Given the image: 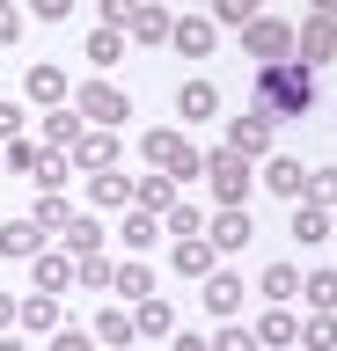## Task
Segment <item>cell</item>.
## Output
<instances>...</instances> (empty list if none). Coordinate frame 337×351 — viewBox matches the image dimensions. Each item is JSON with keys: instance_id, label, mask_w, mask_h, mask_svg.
<instances>
[{"instance_id": "4dcf8cb0", "label": "cell", "mask_w": 337, "mask_h": 351, "mask_svg": "<svg viewBox=\"0 0 337 351\" xmlns=\"http://www.w3.org/2000/svg\"><path fill=\"white\" fill-rule=\"evenodd\" d=\"M257 8H264V0H213V22H220V29H242V22H257Z\"/></svg>"}, {"instance_id": "52a82bcc", "label": "cell", "mask_w": 337, "mask_h": 351, "mask_svg": "<svg viewBox=\"0 0 337 351\" xmlns=\"http://www.w3.org/2000/svg\"><path fill=\"white\" fill-rule=\"evenodd\" d=\"M213 256H220V249H213L205 234H183V241H169V263H176L183 278H213Z\"/></svg>"}, {"instance_id": "bcb514c9", "label": "cell", "mask_w": 337, "mask_h": 351, "mask_svg": "<svg viewBox=\"0 0 337 351\" xmlns=\"http://www.w3.org/2000/svg\"><path fill=\"white\" fill-rule=\"evenodd\" d=\"M30 15H45V22H67V15H73V0H30Z\"/></svg>"}, {"instance_id": "f6af8a7d", "label": "cell", "mask_w": 337, "mask_h": 351, "mask_svg": "<svg viewBox=\"0 0 337 351\" xmlns=\"http://www.w3.org/2000/svg\"><path fill=\"white\" fill-rule=\"evenodd\" d=\"M15 132H23V103H8V95H0V139H15Z\"/></svg>"}, {"instance_id": "44dd1931", "label": "cell", "mask_w": 337, "mask_h": 351, "mask_svg": "<svg viewBox=\"0 0 337 351\" xmlns=\"http://www.w3.org/2000/svg\"><path fill=\"white\" fill-rule=\"evenodd\" d=\"M59 241H67V256H95V241H103V227H95V219H81V213H73L67 227H59Z\"/></svg>"}, {"instance_id": "5bb4252c", "label": "cell", "mask_w": 337, "mask_h": 351, "mask_svg": "<svg viewBox=\"0 0 337 351\" xmlns=\"http://www.w3.org/2000/svg\"><path fill=\"white\" fill-rule=\"evenodd\" d=\"M67 154L81 161V169H111V161H117V139H111V132H81Z\"/></svg>"}, {"instance_id": "7c38bea8", "label": "cell", "mask_w": 337, "mask_h": 351, "mask_svg": "<svg viewBox=\"0 0 337 351\" xmlns=\"http://www.w3.org/2000/svg\"><path fill=\"white\" fill-rule=\"evenodd\" d=\"M213 110H220V88L213 81H183L176 88V117L183 125H198V117H213Z\"/></svg>"}, {"instance_id": "6da1fadb", "label": "cell", "mask_w": 337, "mask_h": 351, "mask_svg": "<svg viewBox=\"0 0 337 351\" xmlns=\"http://www.w3.org/2000/svg\"><path fill=\"white\" fill-rule=\"evenodd\" d=\"M308 103H315V66H301V59L257 66V110H271V117H301Z\"/></svg>"}, {"instance_id": "7a4b0ae2", "label": "cell", "mask_w": 337, "mask_h": 351, "mask_svg": "<svg viewBox=\"0 0 337 351\" xmlns=\"http://www.w3.org/2000/svg\"><path fill=\"white\" fill-rule=\"evenodd\" d=\"M139 154H147L161 176H198V169H205V154L191 147L183 132H169V125H161V132H147V139H139Z\"/></svg>"}, {"instance_id": "7bdbcfd3", "label": "cell", "mask_w": 337, "mask_h": 351, "mask_svg": "<svg viewBox=\"0 0 337 351\" xmlns=\"http://www.w3.org/2000/svg\"><path fill=\"white\" fill-rule=\"evenodd\" d=\"M132 8H139V0H103V29H125V22H132Z\"/></svg>"}, {"instance_id": "d590c367", "label": "cell", "mask_w": 337, "mask_h": 351, "mask_svg": "<svg viewBox=\"0 0 337 351\" xmlns=\"http://www.w3.org/2000/svg\"><path fill=\"white\" fill-rule=\"evenodd\" d=\"M301 344L308 351H337V315H315V322L301 329Z\"/></svg>"}, {"instance_id": "816d5d0a", "label": "cell", "mask_w": 337, "mask_h": 351, "mask_svg": "<svg viewBox=\"0 0 337 351\" xmlns=\"http://www.w3.org/2000/svg\"><path fill=\"white\" fill-rule=\"evenodd\" d=\"M111 351H132V344H111Z\"/></svg>"}, {"instance_id": "83f0119b", "label": "cell", "mask_w": 337, "mask_h": 351, "mask_svg": "<svg viewBox=\"0 0 337 351\" xmlns=\"http://www.w3.org/2000/svg\"><path fill=\"white\" fill-rule=\"evenodd\" d=\"M95 337H103V344H132V315H125V307H103V315H95Z\"/></svg>"}, {"instance_id": "603a6c76", "label": "cell", "mask_w": 337, "mask_h": 351, "mask_svg": "<svg viewBox=\"0 0 337 351\" xmlns=\"http://www.w3.org/2000/svg\"><path fill=\"white\" fill-rule=\"evenodd\" d=\"M257 344H301V322H293L286 307H271L264 322H257Z\"/></svg>"}, {"instance_id": "ba28073f", "label": "cell", "mask_w": 337, "mask_h": 351, "mask_svg": "<svg viewBox=\"0 0 337 351\" xmlns=\"http://www.w3.org/2000/svg\"><path fill=\"white\" fill-rule=\"evenodd\" d=\"M213 37H220V22H213V15H183L176 29H169V44H176L183 59H205V51H213Z\"/></svg>"}, {"instance_id": "4316f807", "label": "cell", "mask_w": 337, "mask_h": 351, "mask_svg": "<svg viewBox=\"0 0 337 351\" xmlns=\"http://www.w3.org/2000/svg\"><path fill=\"white\" fill-rule=\"evenodd\" d=\"M301 205H323V213H330V205H337V169H308V191H301Z\"/></svg>"}, {"instance_id": "9c48e42d", "label": "cell", "mask_w": 337, "mask_h": 351, "mask_svg": "<svg viewBox=\"0 0 337 351\" xmlns=\"http://www.w3.org/2000/svg\"><path fill=\"white\" fill-rule=\"evenodd\" d=\"M205 241H213V249H242L249 241V205H220L213 227H205Z\"/></svg>"}, {"instance_id": "cb8c5ba5", "label": "cell", "mask_w": 337, "mask_h": 351, "mask_svg": "<svg viewBox=\"0 0 337 351\" xmlns=\"http://www.w3.org/2000/svg\"><path fill=\"white\" fill-rule=\"evenodd\" d=\"M73 139H81V110L59 103V110L45 117V147H73Z\"/></svg>"}, {"instance_id": "b9f144b4", "label": "cell", "mask_w": 337, "mask_h": 351, "mask_svg": "<svg viewBox=\"0 0 337 351\" xmlns=\"http://www.w3.org/2000/svg\"><path fill=\"white\" fill-rule=\"evenodd\" d=\"M37 183H45V191H59V183H67V161H59V154H45V161H37Z\"/></svg>"}, {"instance_id": "5b68a950", "label": "cell", "mask_w": 337, "mask_h": 351, "mask_svg": "<svg viewBox=\"0 0 337 351\" xmlns=\"http://www.w3.org/2000/svg\"><path fill=\"white\" fill-rule=\"evenodd\" d=\"M73 110H81V117H95V125H125V117H132V95H117L111 81H89L81 95H73Z\"/></svg>"}, {"instance_id": "d6a6232c", "label": "cell", "mask_w": 337, "mask_h": 351, "mask_svg": "<svg viewBox=\"0 0 337 351\" xmlns=\"http://www.w3.org/2000/svg\"><path fill=\"white\" fill-rule=\"evenodd\" d=\"M89 59L95 66H117V59H125V29H95V37H89Z\"/></svg>"}, {"instance_id": "f1b7e54d", "label": "cell", "mask_w": 337, "mask_h": 351, "mask_svg": "<svg viewBox=\"0 0 337 351\" xmlns=\"http://www.w3.org/2000/svg\"><path fill=\"white\" fill-rule=\"evenodd\" d=\"M117 293H125V300H147V293H154V278H147V263H117Z\"/></svg>"}, {"instance_id": "30bf717a", "label": "cell", "mask_w": 337, "mask_h": 351, "mask_svg": "<svg viewBox=\"0 0 337 351\" xmlns=\"http://www.w3.org/2000/svg\"><path fill=\"white\" fill-rule=\"evenodd\" d=\"M37 249H45V227H37V219H0V256H37Z\"/></svg>"}, {"instance_id": "8d00e7d4", "label": "cell", "mask_w": 337, "mask_h": 351, "mask_svg": "<svg viewBox=\"0 0 337 351\" xmlns=\"http://www.w3.org/2000/svg\"><path fill=\"white\" fill-rule=\"evenodd\" d=\"M30 219H37V227H45V234H59V227H67V197H37V213H30Z\"/></svg>"}, {"instance_id": "d6986e66", "label": "cell", "mask_w": 337, "mask_h": 351, "mask_svg": "<svg viewBox=\"0 0 337 351\" xmlns=\"http://www.w3.org/2000/svg\"><path fill=\"white\" fill-rule=\"evenodd\" d=\"M205 307H213V315H235V307H242V278H235V271H213V278H205Z\"/></svg>"}, {"instance_id": "3957f363", "label": "cell", "mask_w": 337, "mask_h": 351, "mask_svg": "<svg viewBox=\"0 0 337 351\" xmlns=\"http://www.w3.org/2000/svg\"><path fill=\"white\" fill-rule=\"evenodd\" d=\"M198 176H213V197H220V205H249V183H257V176H249V161H242L235 147H213Z\"/></svg>"}, {"instance_id": "d4e9b609", "label": "cell", "mask_w": 337, "mask_h": 351, "mask_svg": "<svg viewBox=\"0 0 337 351\" xmlns=\"http://www.w3.org/2000/svg\"><path fill=\"white\" fill-rule=\"evenodd\" d=\"M89 197H95V205H125V197H132V176H117V169H95Z\"/></svg>"}, {"instance_id": "ac0fdd59", "label": "cell", "mask_w": 337, "mask_h": 351, "mask_svg": "<svg viewBox=\"0 0 337 351\" xmlns=\"http://www.w3.org/2000/svg\"><path fill=\"white\" fill-rule=\"evenodd\" d=\"M30 103H51V110H59V103H67V73H59V66H30Z\"/></svg>"}, {"instance_id": "836d02e7", "label": "cell", "mask_w": 337, "mask_h": 351, "mask_svg": "<svg viewBox=\"0 0 337 351\" xmlns=\"http://www.w3.org/2000/svg\"><path fill=\"white\" fill-rule=\"evenodd\" d=\"M111 278H117L111 256H73V285H111Z\"/></svg>"}, {"instance_id": "277c9868", "label": "cell", "mask_w": 337, "mask_h": 351, "mask_svg": "<svg viewBox=\"0 0 337 351\" xmlns=\"http://www.w3.org/2000/svg\"><path fill=\"white\" fill-rule=\"evenodd\" d=\"M271 125H279V117H271V110H257V103H249L242 117H227V147L242 154V161H257V154H271Z\"/></svg>"}, {"instance_id": "ee69618b", "label": "cell", "mask_w": 337, "mask_h": 351, "mask_svg": "<svg viewBox=\"0 0 337 351\" xmlns=\"http://www.w3.org/2000/svg\"><path fill=\"white\" fill-rule=\"evenodd\" d=\"M51 351H95V337H89V329H59V337H51Z\"/></svg>"}, {"instance_id": "9a60e30c", "label": "cell", "mask_w": 337, "mask_h": 351, "mask_svg": "<svg viewBox=\"0 0 337 351\" xmlns=\"http://www.w3.org/2000/svg\"><path fill=\"white\" fill-rule=\"evenodd\" d=\"M264 183H271V191H279V197H293V205H301V191H308V169H301L293 154H279V161H271V169H264Z\"/></svg>"}, {"instance_id": "7402d4cb", "label": "cell", "mask_w": 337, "mask_h": 351, "mask_svg": "<svg viewBox=\"0 0 337 351\" xmlns=\"http://www.w3.org/2000/svg\"><path fill=\"white\" fill-rule=\"evenodd\" d=\"M132 197H139V213H169V205H176L169 176H139V183H132Z\"/></svg>"}, {"instance_id": "1f68e13d", "label": "cell", "mask_w": 337, "mask_h": 351, "mask_svg": "<svg viewBox=\"0 0 337 351\" xmlns=\"http://www.w3.org/2000/svg\"><path fill=\"white\" fill-rule=\"evenodd\" d=\"M161 234H205V213H198V205H183V197H176V205H169V227H161Z\"/></svg>"}, {"instance_id": "f35d334b", "label": "cell", "mask_w": 337, "mask_h": 351, "mask_svg": "<svg viewBox=\"0 0 337 351\" xmlns=\"http://www.w3.org/2000/svg\"><path fill=\"white\" fill-rule=\"evenodd\" d=\"M213 351H257V329H242V322H227L220 337H213Z\"/></svg>"}, {"instance_id": "c3c4849f", "label": "cell", "mask_w": 337, "mask_h": 351, "mask_svg": "<svg viewBox=\"0 0 337 351\" xmlns=\"http://www.w3.org/2000/svg\"><path fill=\"white\" fill-rule=\"evenodd\" d=\"M0 351H30V344H23V337H8V329H0Z\"/></svg>"}, {"instance_id": "2e32d148", "label": "cell", "mask_w": 337, "mask_h": 351, "mask_svg": "<svg viewBox=\"0 0 337 351\" xmlns=\"http://www.w3.org/2000/svg\"><path fill=\"white\" fill-rule=\"evenodd\" d=\"M257 293H264L271 307H286V300H301V271H293V263H271L264 278H257Z\"/></svg>"}, {"instance_id": "681fc988", "label": "cell", "mask_w": 337, "mask_h": 351, "mask_svg": "<svg viewBox=\"0 0 337 351\" xmlns=\"http://www.w3.org/2000/svg\"><path fill=\"white\" fill-rule=\"evenodd\" d=\"M315 15H323V22H337V0H315Z\"/></svg>"}, {"instance_id": "4fadbf2b", "label": "cell", "mask_w": 337, "mask_h": 351, "mask_svg": "<svg viewBox=\"0 0 337 351\" xmlns=\"http://www.w3.org/2000/svg\"><path fill=\"white\" fill-rule=\"evenodd\" d=\"M30 263H37V293H67L73 285V256H59V249H37Z\"/></svg>"}, {"instance_id": "60d3db41", "label": "cell", "mask_w": 337, "mask_h": 351, "mask_svg": "<svg viewBox=\"0 0 337 351\" xmlns=\"http://www.w3.org/2000/svg\"><path fill=\"white\" fill-rule=\"evenodd\" d=\"M8 161H15V169H37V161H45V147H30V139H8Z\"/></svg>"}, {"instance_id": "74e56055", "label": "cell", "mask_w": 337, "mask_h": 351, "mask_svg": "<svg viewBox=\"0 0 337 351\" xmlns=\"http://www.w3.org/2000/svg\"><path fill=\"white\" fill-rule=\"evenodd\" d=\"M154 234H161V227H154V213H132V219H125V249H147Z\"/></svg>"}, {"instance_id": "f546056e", "label": "cell", "mask_w": 337, "mask_h": 351, "mask_svg": "<svg viewBox=\"0 0 337 351\" xmlns=\"http://www.w3.org/2000/svg\"><path fill=\"white\" fill-rule=\"evenodd\" d=\"M323 234H330L323 205H293V241H323Z\"/></svg>"}, {"instance_id": "8992f818", "label": "cell", "mask_w": 337, "mask_h": 351, "mask_svg": "<svg viewBox=\"0 0 337 351\" xmlns=\"http://www.w3.org/2000/svg\"><path fill=\"white\" fill-rule=\"evenodd\" d=\"M242 44L271 66V59H286V51H293V29H286V22H271V15H257V22H242Z\"/></svg>"}, {"instance_id": "8fae6325", "label": "cell", "mask_w": 337, "mask_h": 351, "mask_svg": "<svg viewBox=\"0 0 337 351\" xmlns=\"http://www.w3.org/2000/svg\"><path fill=\"white\" fill-rule=\"evenodd\" d=\"M125 29H132L139 44H169V29H176V22H169V8H161V0H139Z\"/></svg>"}, {"instance_id": "f907efd6", "label": "cell", "mask_w": 337, "mask_h": 351, "mask_svg": "<svg viewBox=\"0 0 337 351\" xmlns=\"http://www.w3.org/2000/svg\"><path fill=\"white\" fill-rule=\"evenodd\" d=\"M176 351H213V344H198V337H176Z\"/></svg>"}, {"instance_id": "e575fe53", "label": "cell", "mask_w": 337, "mask_h": 351, "mask_svg": "<svg viewBox=\"0 0 337 351\" xmlns=\"http://www.w3.org/2000/svg\"><path fill=\"white\" fill-rule=\"evenodd\" d=\"M301 293H308L323 315H337V271H315V278H301Z\"/></svg>"}, {"instance_id": "7dc6e473", "label": "cell", "mask_w": 337, "mask_h": 351, "mask_svg": "<svg viewBox=\"0 0 337 351\" xmlns=\"http://www.w3.org/2000/svg\"><path fill=\"white\" fill-rule=\"evenodd\" d=\"M8 322H15V300H8V293H0V329H8Z\"/></svg>"}, {"instance_id": "ab89813d", "label": "cell", "mask_w": 337, "mask_h": 351, "mask_svg": "<svg viewBox=\"0 0 337 351\" xmlns=\"http://www.w3.org/2000/svg\"><path fill=\"white\" fill-rule=\"evenodd\" d=\"M23 37V8H15V0H0V44H15Z\"/></svg>"}, {"instance_id": "ffe728a7", "label": "cell", "mask_w": 337, "mask_h": 351, "mask_svg": "<svg viewBox=\"0 0 337 351\" xmlns=\"http://www.w3.org/2000/svg\"><path fill=\"white\" fill-rule=\"evenodd\" d=\"M132 329H139V337H169V329H176L169 300H154V293H147V300H139V315H132Z\"/></svg>"}, {"instance_id": "e0dca14e", "label": "cell", "mask_w": 337, "mask_h": 351, "mask_svg": "<svg viewBox=\"0 0 337 351\" xmlns=\"http://www.w3.org/2000/svg\"><path fill=\"white\" fill-rule=\"evenodd\" d=\"M293 44H301V66L330 59V51H337V22H323V15H315V22H308V29H301V37H293Z\"/></svg>"}, {"instance_id": "484cf974", "label": "cell", "mask_w": 337, "mask_h": 351, "mask_svg": "<svg viewBox=\"0 0 337 351\" xmlns=\"http://www.w3.org/2000/svg\"><path fill=\"white\" fill-rule=\"evenodd\" d=\"M15 322H30V329H51V322H59V300H51V293H30V300L15 307Z\"/></svg>"}]
</instances>
